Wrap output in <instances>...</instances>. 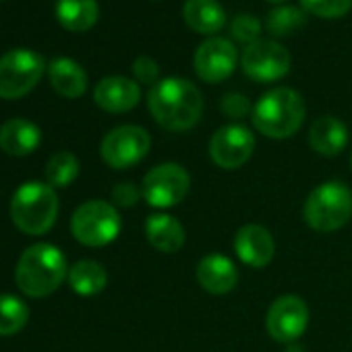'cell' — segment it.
<instances>
[{
  "instance_id": "9c48e42d",
  "label": "cell",
  "mask_w": 352,
  "mask_h": 352,
  "mask_svg": "<svg viewBox=\"0 0 352 352\" xmlns=\"http://www.w3.org/2000/svg\"><path fill=\"white\" fill-rule=\"evenodd\" d=\"M151 147V137L143 126L137 124H122L112 129L100 145L102 160L114 168L124 170L139 164Z\"/></svg>"
},
{
  "instance_id": "f546056e",
  "label": "cell",
  "mask_w": 352,
  "mask_h": 352,
  "mask_svg": "<svg viewBox=\"0 0 352 352\" xmlns=\"http://www.w3.org/2000/svg\"><path fill=\"white\" fill-rule=\"evenodd\" d=\"M222 112L228 118H245L251 110V102L243 96V94H226L220 102Z\"/></svg>"
},
{
  "instance_id": "83f0119b",
  "label": "cell",
  "mask_w": 352,
  "mask_h": 352,
  "mask_svg": "<svg viewBox=\"0 0 352 352\" xmlns=\"http://www.w3.org/2000/svg\"><path fill=\"white\" fill-rule=\"evenodd\" d=\"M261 30H263L261 28V21L257 17H253V15H239L230 23V36L234 38V42L245 44V46L261 40L259 38L261 36Z\"/></svg>"
},
{
  "instance_id": "484cf974",
  "label": "cell",
  "mask_w": 352,
  "mask_h": 352,
  "mask_svg": "<svg viewBox=\"0 0 352 352\" xmlns=\"http://www.w3.org/2000/svg\"><path fill=\"white\" fill-rule=\"evenodd\" d=\"M305 25H307V11L292 5L276 7L274 11H270L265 19V28L272 36H290L302 30Z\"/></svg>"
},
{
  "instance_id": "8992f818",
  "label": "cell",
  "mask_w": 352,
  "mask_h": 352,
  "mask_svg": "<svg viewBox=\"0 0 352 352\" xmlns=\"http://www.w3.org/2000/svg\"><path fill=\"white\" fill-rule=\"evenodd\" d=\"M71 232L85 247H104L118 236L120 216L112 204L91 199L75 210L71 218Z\"/></svg>"
},
{
  "instance_id": "277c9868",
  "label": "cell",
  "mask_w": 352,
  "mask_h": 352,
  "mask_svg": "<svg viewBox=\"0 0 352 352\" xmlns=\"http://www.w3.org/2000/svg\"><path fill=\"white\" fill-rule=\"evenodd\" d=\"M58 208L56 191L48 183L44 185L40 181H32L23 183L15 191L11 199V218L21 232L40 236L54 226Z\"/></svg>"
},
{
  "instance_id": "30bf717a",
  "label": "cell",
  "mask_w": 352,
  "mask_h": 352,
  "mask_svg": "<svg viewBox=\"0 0 352 352\" xmlns=\"http://www.w3.org/2000/svg\"><path fill=\"white\" fill-rule=\"evenodd\" d=\"M241 67L249 79L257 83H274L288 75L290 52L274 40H257L245 46Z\"/></svg>"
},
{
  "instance_id": "d6986e66",
  "label": "cell",
  "mask_w": 352,
  "mask_h": 352,
  "mask_svg": "<svg viewBox=\"0 0 352 352\" xmlns=\"http://www.w3.org/2000/svg\"><path fill=\"white\" fill-rule=\"evenodd\" d=\"M42 131L25 118H11L0 126V149L9 155H30L38 149Z\"/></svg>"
},
{
  "instance_id": "2e32d148",
  "label": "cell",
  "mask_w": 352,
  "mask_h": 352,
  "mask_svg": "<svg viewBox=\"0 0 352 352\" xmlns=\"http://www.w3.org/2000/svg\"><path fill=\"white\" fill-rule=\"evenodd\" d=\"M197 282L210 294H228L239 282V270L226 255L210 253L197 263Z\"/></svg>"
},
{
  "instance_id": "8fae6325",
  "label": "cell",
  "mask_w": 352,
  "mask_h": 352,
  "mask_svg": "<svg viewBox=\"0 0 352 352\" xmlns=\"http://www.w3.org/2000/svg\"><path fill=\"white\" fill-rule=\"evenodd\" d=\"M309 325V307L300 296L284 294L278 296L265 315V329L276 342L292 344L298 340Z\"/></svg>"
},
{
  "instance_id": "836d02e7",
  "label": "cell",
  "mask_w": 352,
  "mask_h": 352,
  "mask_svg": "<svg viewBox=\"0 0 352 352\" xmlns=\"http://www.w3.org/2000/svg\"><path fill=\"white\" fill-rule=\"evenodd\" d=\"M0 3H3V0H0Z\"/></svg>"
},
{
  "instance_id": "f1b7e54d",
  "label": "cell",
  "mask_w": 352,
  "mask_h": 352,
  "mask_svg": "<svg viewBox=\"0 0 352 352\" xmlns=\"http://www.w3.org/2000/svg\"><path fill=\"white\" fill-rule=\"evenodd\" d=\"M133 75L139 83L153 87L160 79V65L151 56H139L133 63Z\"/></svg>"
},
{
  "instance_id": "7402d4cb",
  "label": "cell",
  "mask_w": 352,
  "mask_h": 352,
  "mask_svg": "<svg viewBox=\"0 0 352 352\" xmlns=\"http://www.w3.org/2000/svg\"><path fill=\"white\" fill-rule=\"evenodd\" d=\"M98 17V0H56V19L67 32H89Z\"/></svg>"
},
{
  "instance_id": "52a82bcc",
  "label": "cell",
  "mask_w": 352,
  "mask_h": 352,
  "mask_svg": "<svg viewBox=\"0 0 352 352\" xmlns=\"http://www.w3.org/2000/svg\"><path fill=\"white\" fill-rule=\"evenodd\" d=\"M46 69L44 56L17 48L0 56V98L19 100L28 96L42 79Z\"/></svg>"
},
{
  "instance_id": "6da1fadb",
  "label": "cell",
  "mask_w": 352,
  "mask_h": 352,
  "mask_svg": "<svg viewBox=\"0 0 352 352\" xmlns=\"http://www.w3.org/2000/svg\"><path fill=\"white\" fill-rule=\"evenodd\" d=\"M147 108L162 129L185 133L199 122L204 114V96L189 79L168 77L149 89Z\"/></svg>"
},
{
  "instance_id": "603a6c76",
  "label": "cell",
  "mask_w": 352,
  "mask_h": 352,
  "mask_svg": "<svg viewBox=\"0 0 352 352\" xmlns=\"http://www.w3.org/2000/svg\"><path fill=\"white\" fill-rule=\"evenodd\" d=\"M69 284L81 296H94L108 284V274L102 263L94 259H81L69 270Z\"/></svg>"
},
{
  "instance_id": "4316f807",
  "label": "cell",
  "mask_w": 352,
  "mask_h": 352,
  "mask_svg": "<svg viewBox=\"0 0 352 352\" xmlns=\"http://www.w3.org/2000/svg\"><path fill=\"white\" fill-rule=\"evenodd\" d=\"M300 7L321 19H338L352 9V0H300Z\"/></svg>"
},
{
  "instance_id": "4dcf8cb0",
  "label": "cell",
  "mask_w": 352,
  "mask_h": 352,
  "mask_svg": "<svg viewBox=\"0 0 352 352\" xmlns=\"http://www.w3.org/2000/svg\"><path fill=\"white\" fill-rule=\"evenodd\" d=\"M139 197H143V193L133 183H120L112 189V201L118 208H133L137 206Z\"/></svg>"
},
{
  "instance_id": "ac0fdd59",
  "label": "cell",
  "mask_w": 352,
  "mask_h": 352,
  "mask_svg": "<svg viewBox=\"0 0 352 352\" xmlns=\"http://www.w3.org/2000/svg\"><path fill=\"white\" fill-rule=\"evenodd\" d=\"M48 79L54 91L63 98L77 100L87 89V73L73 58L58 56L48 65Z\"/></svg>"
},
{
  "instance_id": "3957f363",
  "label": "cell",
  "mask_w": 352,
  "mask_h": 352,
  "mask_svg": "<svg viewBox=\"0 0 352 352\" xmlns=\"http://www.w3.org/2000/svg\"><path fill=\"white\" fill-rule=\"evenodd\" d=\"M253 126L270 139H288L305 122V100L292 87H276L253 106Z\"/></svg>"
},
{
  "instance_id": "7c38bea8",
  "label": "cell",
  "mask_w": 352,
  "mask_h": 352,
  "mask_svg": "<svg viewBox=\"0 0 352 352\" xmlns=\"http://www.w3.org/2000/svg\"><path fill=\"white\" fill-rule=\"evenodd\" d=\"M255 149L253 133L243 124H226L218 129L210 141V157L224 170H236L245 166Z\"/></svg>"
},
{
  "instance_id": "5bb4252c",
  "label": "cell",
  "mask_w": 352,
  "mask_h": 352,
  "mask_svg": "<svg viewBox=\"0 0 352 352\" xmlns=\"http://www.w3.org/2000/svg\"><path fill=\"white\" fill-rule=\"evenodd\" d=\"M234 253L249 267H265L276 253L274 236L267 228L259 224H247L234 234Z\"/></svg>"
},
{
  "instance_id": "ffe728a7",
  "label": "cell",
  "mask_w": 352,
  "mask_h": 352,
  "mask_svg": "<svg viewBox=\"0 0 352 352\" xmlns=\"http://www.w3.org/2000/svg\"><path fill=\"white\" fill-rule=\"evenodd\" d=\"M348 143L346 124L336 116H321L311 124L309 131V145L313 151L325 157L338 155Z\"/></svg>"
},
{
  "instance_id": "44dd1931",
  "label": "cell",
  "mask_w": 352,
  "mask_h": 352,
  "mask_svg": "<svg viewBox=\"0 0 352 352\" xmlns=\"http://www.w3.org/2000/svg\"><path fill=\"white\" fill-rule=\"evenodd\" d=\"M183 19L193 32L214 36L226 25V11L218 0H187Z\"/></svg>"
},
{
  "instance_id": "9a60e30c",
  "label": "cell",
  "mask_w": 352,
  "mask_h": 352,
  "mask_svg": "<svg viewBox=\"0 0 352 352\" xmlns=\"http://www.w3.org/2000/svg\"><path fill=\"white\" fill-rule=\"evenodd\" d=\"M94 100L102 110L112 112V114H122V112L133 110L139 104L141 89L133 79L112 75V77H104L96 85Z\"/></svg>"
},
{
  "instance_id": "d4e9b609",
  "label": "cell",
  "mask_w": 352,
  "mask_h": 352,
  "mask_svg": "<svg viewBox=\"0 0 352 352\" xmlns=\"http://www.w3.org/2000/svg\"><path fill=\"white\" fill-rule=\"evenodd\" d=\"M77 176H79V160L71 151H58L46 164V183L52 189L69 187Z\"/></svg>"
},
{
  "instance_id": "7a4b0ae2",
  "label": "cell",
  "mask_w": 352,
  "mask_h": 352,
  "mask_svg": "<svg viewBox=\"0 0 352 352\" xmlns=\"http://www.w3.org/2000/svg\"><path fill=\"white\" fill-rule=\"evenodd\" d=\"M69 278V265L63 251L50 243H36L23 251L17 261L15 282L32 298L50 296Z\"/></svg>"
},
{
  "instance_id": "e0dca14e",
  "label": "cell",
  "mask_w": 352,
  "mask_h": 352,
  "mask_svg": "<svg viewBox=\"0 0 352 352\" xmlns=\"http://www.w3.org/2000/svg\"><path fill=\"white\" fill-rule=\"evenodd\" d=\"M145 236H147L149 245L160 253L181 251L187 241L185 226L174 216H168V214L149 216L145 220Z\"/></svg>"
},
{
  "instance_id": "cb8c5ba5",
  "label": "cell",
  "mask_w": 352,
  "mask_h": 352,
  "mask_svg": "<svg viewBox=\"0 0 352 352\" xmlns=\"http://www.w3.org/2000/svg\"><path fill=\"white\" fill-rule=\"evenodd\" d=\"M30 319V307L15 294H0V336L19 333Z\"/></svg>"
},
{
  "instance_id": "5b68a950",
  "label": "cell",
  "mask_w": 352,
  "mask_h": 352,
  "mask_svg": "<svg viewBox=\"0 0 352 352\" xmlns=\"http://www.w3.org/2000/svg\"><path fill=\"white\" fill-rule=\"evenodd\" d=\"M305 222L317 232H333L352 218V193L338 181H327L311 191L302 208Z\"/></svg>"
},
{
  "instance_id": "d6a6232c",
  "label": "cell",
  "mask_w": 352,
  "mask_h": 352,
  "mask_svg": "<svg viewBox=\"0 0 352 352\" xmlns=\"http://www.w3.org/2000/svg\"><path fill=\"white\" fill-rule=\"evenodd\" d=\"M350 168H352V151H350Z\"/></svg>"
},
{
  "instance_id": "ba28073f",
  "label": "cell",
  "mask_w": 352,
  "mask_h": 352,
  "mask_svg": "<svg viewBox=\"0 0 352 352\" xmlns=\"http://www.w3.org/2000/svg\"><path fill=\"white\" fill-rule=\"evenodd\" d=\"M191 189V176L189 172L174 162L160 164L151 168L141 183L143 199L157 210H168L179 206Z\"/></svg>"
},
{
  "instance_id": "1f68e13d",
  "label": "cell",
  "mask_w": 352,
  "mask_h": 352,
  "mask_svg": "<svg viewBox=\"0 0 352 352\" xmlns=\"http://www.w3.org/2000/svg\"><path fill=\"white\" fill-rule=\"evenodd\" d=\"M267 3H274V5H280V3H286V0H267Z\"/></svg>"
},
{
  "instance_id": "4fadbf2b",
  "label": "cell",
  "mask_w": 352,
  "mask_h": 352,
  "mask_svg": "<svg viewBox=\"0 0 352 352\" xmlns=\"http://www.w3.org/2000/svg\"><path fill=\"white\" fill-rule=\"evenodd\" d=\"M239 63L236 46L226 38H210L206 40L193 58L195 73L206 83H220L228 79Z\"/></svg>"
}]
</instances>
